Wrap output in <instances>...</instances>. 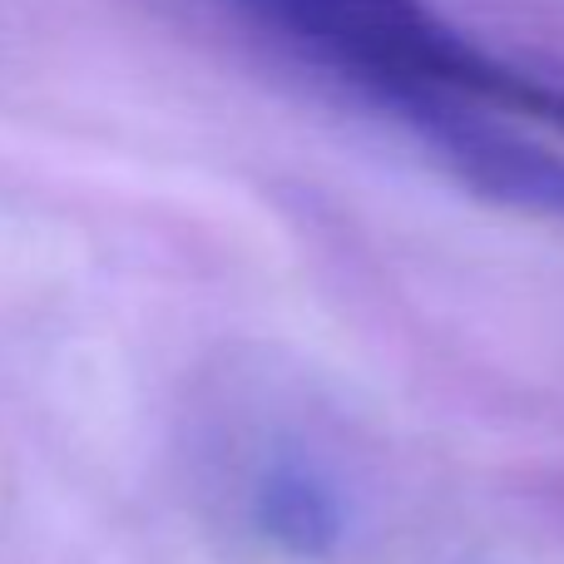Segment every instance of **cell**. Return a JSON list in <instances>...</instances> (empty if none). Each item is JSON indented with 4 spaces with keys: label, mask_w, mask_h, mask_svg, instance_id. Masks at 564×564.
I'll list each match as a JSON object with an SVG mask.
<instances>
[{
    "label": "cell",
    "mask_w": 564,
    "mask_h": 564,
    "mask_svg": "<svg viewBox=\"0 0 564 564\" xmlns=\"http://www.w3.org/2000/svg\"><path fill=\"white\" fill-rule=\"evenodd\" d=\"M253 520L278 550L297 560H327L347 530L337 490L297 460H282L263 476L253 496Z\"/></svg>",
    "instance_id": "3"
},
{
    "label": "cell",
    "mask_w": 564,
    "mask_h": 564,
    "mask_svg": "<svg viewBox=\"0 0 564 564\" xmlns=\"http://www.w3.org/2000/svg\"><path fill=\"white\" fill-rule=\"evenodd\" d=\"M263 40L332 75L357 99L401 89L421 75L451 25L431 0H224Z\"/></svg>",
    "instance_id": "1"
},
{
    "label": "cell",
    "mask_w": 564,
    "mask_h": 564,
    "mask_svg": "<svg viewBox=\"0 0 564 564\" xmlns=\"http://www.w3.org/2000/svg\"><path fill=\"white\" fill-rule=\"evenodd\" d=\"M377 109L397 119L406 134H416L480 198L564 228V159L530 144L516 129L496 124L490 109L441 95H391Z\"/></svg>",
    "instance_id": "2"
}]
</instances>
